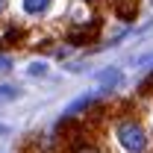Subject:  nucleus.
I'll list each match as a JSON object with an SVG mask.
<instances>
[{
  "mask_svg": "<svg viewBox=\"0 0 153 153\" xmlns=\"http://www.w3.org/2000/svg\"><path fill=\"white\" fill-rule=\"evenodd\" d=\"M112 135L124 153H150V133L138 118H130V115L118 118Z\"/></svg>",
  "mask_w": 153,
  "mask_h": 153,
  "instance_id": "obj_1",
  "label": "nucleus"
},
{
  "mask_svg": "<svg viewBox=\"0 0 153 153\" xmlns=\"http://www.w3.org/2000/svg\"><path fill=\"white\" fill-rule=\"evenodd\" d=\"M94 38L97 24H76V27L65 30V44H71V47H88V44H94Z\"/></svg>",
  "mask_w": 153,
  "mask_h": 153,
  "instance_id": "obj_2",
  "label": "nucleus"
},
{
  "mask_svg": "<svg viewBox=\"0 0 153 153\" xmlns=\"http://www.w3.org/2000/svg\"><path fill=\"white\" fill-rule=\"evenodd\" d=\"M109 9L121 24H133L138 18V0H109Z\"/></svg>",
  "mask_w": 153,
  "mask_h": 153,
  "instance_id": "obj_3",
  "label": "nucleus"
},
{
  "mask_svg": "<svg viewBox=\"0 0 153 153\" xmlns=\"http://www.w3.org/2000/svg\"><path fill=\"white\" fill-rule=\"evenodd\" d=\"M94 79H97V85H100V91H112V88H118L121 85V79H124V71L121 68H100L94 74Z\"/></svg>",
  "mask_w": 153,
  "mask_h": 153,
  "instance_id": "obj_4",
  "label": "nucleus"
},
{
  "mask_svg": "<svg viewBox=\"0 0 153 153\" xmlns=\"http://www.w3.org/2000/svg\"><path fill=\"white\" fill-rule=\"evenodd\" d=\"M94 106H97V94H82V97H76L74 103L65 109V118H76V115L88 112V109H94Z\"/></svg>",
  "mask_w": 153,
  "mask_h": 153,
  "instance_id": "obj_5",
  "label": "nucleus"
},
{
  "mask_svg": "<svg viewBox=\"0 0 153 153\" xmlns=\"http://www.w3.org/2000/svg\"><path fill=\"white\" fill-rule=\"evenodd\" d=\"M50 6H53V0H21V9H24L27 15H33V18L44 15Z\"/></svg>",
  "mask_w": 153,
  "mask_h": 153,
  "instance_id": "obj_6",
  "label": "nucleus"
},
{
  "mask_svg": "<svg viewBox=\"0 0 153 153\" xmlns=\"http://www.w3.org/2000/svg\"><path fill=\"white\" fill-rule=\"evenodd\" d=\"M21 38H24V30H21V27H9V30H6V36L0 38V44H3V47H9V44H18Z\"/></svg>",
  "mask_w": 153,
  "mask_h": 153,
  "instance_id": "obj_7",
  "label": "nucleus"
},
{
  "mask_svg": "<svg viewBox=\"0 0 153 153\" xmlns=\"http://www.w3.org/2000/svg\"><path fill=\"white\" fill-rule=\"evenodd\" d=\"M12 68H15V56H9L6 50H0V76H6Z\"/></svg>",
  "mask_w": 153,
  "mask_h": 153,
  "instance_id": "obj_8",
  "label": "nucleus"
},
{
  "mask_svg": "<svg viewBox=\"0 0 153 153\" xmlns=\"http://www.w3.org/2000/svg\"><path fill=\"white\" fill-rule=\"evenodd\" d=\"M21 88L18 85H0V100H18Z\"/></svg>",
  "mask_w": 153,
  "mask_h": 153,
  "instance_id": "obj_9",
  "label": "nucleus"
},
{
  "mask_svg": "<svg viewBox=\"0 0 153 153\" xmlns=\"http://www.w3.org/2000/svg\"><path fill=\"white\" fill-rule=\"evenodd\" d=\"M150 91H153V71H150L147 76H144V82H138V88H135V94H138V97H147Z\"/></svg>",
  "mask_w": 153,
  "mask_h": 153,
  "instance_id": "obj_10",
  "label": "nucleus"
},
{
  "mask_svg": "<svg viewBox=\"0 0 153 153\" xmlns=\"http://www.w3.org/2000/svg\"><path fill=\"white\" fill-rule=\"evenodd\" d=\"M27 74L30 76H47V65H44V62H33V65L27 68Z\"/></svg>",
  "mask_w": 153,
  "mask_h": 153,
  "instance_id": "obj_11",
  "label": "nucleus"
},
{
  "mask_svg": "<svg viewBox=\"0 0 153 153\" xmlns=\"http://www.w3.org/2000/svg\"><path fill=\"white\" fill-rule=\"evenodd\" d=\"M0 135H9V127L6 124H0Z\"/></svg>",
  "mask_w": 153,
  "mask_h": 153,
  "instance_id": "obj_12",
  "label": "nucleus"
},
{
  "mask_svg": "<svg viewBox=\"0 0 153 153\" xmlns=\"http://www.w3.org/2000/svg\"><path fill=\"white\" fill-rule=\"evenodd\" d=\"M6 3H9V0H0V12H6Z\"/></svg>",
  "mask_w": 153,
  "mask_h": 153,
  "instance_id": "obj_13",
  "label": "nucleus"
},
{
  "mask_svg": "<svg viewBox=\"0 0 153 153\" xmlns=\"http://www.w3.org/2000/svg\"><path fill=\"white\" fill-rule=\"evenodd\" d=\"M82 3H97V0H82Z\"/></svg>",
  "mask_w": 153,
  "mask_h": 153,
  "instance_id": "obj_14",
  "label": "nucleus"
},
{
  "mask_svg": "<svg viewBox=\"0 0 153 153\" xmlns=\"http://www.w3.org/2000/svg\"><path fill=\"white\" fill-rule=\"evenodd\" d=\"M147 3H150V6H153V0H147Z\"/></svg>",
  "mask_w": 153,
  "mask_h": 153,
  "instance_id": "obj_15",
  "label": "nucleus"
}]
</instances>
